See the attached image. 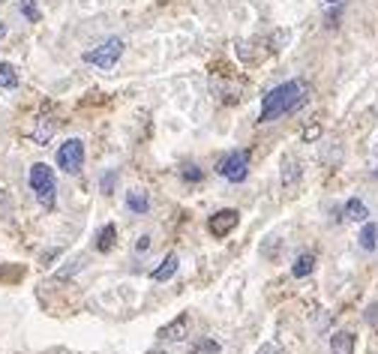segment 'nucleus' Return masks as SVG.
<instances>
[{
    "mask_svg": "<svg viewBox=\"0 0 378 354\" xmlns=\"http://www.w3.org/2000/svg\"><path fill=\"white\" fill-rule=\"evenodd\" d=\"M219 351V343H213V339H205V343L195 346V354H217Z\"/></svg>",
    "mask_w": 378,
    "mask_h": 354,
    "instance_id": "obj_19",
    "label": "nucleus"
},
{
    "mask_svg": "<svg viewBox=\"0 0 378 354\" xmlns=\"http://www.w3.org/2000/svg\"><path fill=\"white\" fill-rule=\"evenodd\" d=\"M345 217L351 222H370V207L363 205L360 198H348L345 201Z\"/></svg>",
    "mask_w": 378,
    "mask_h": 354,
    "instance_id": "obj_15",
    "label": "nucleus"
},
{
    "mask_svg": "<svg viewBox=\"0 0 378 354\" xmlns=\"http://www.w3.org/2000/svg\"><path fill=\"white\" fill-rule=\"evenodd\" d=\"M126 210L135 213V217H142V213L150 210V198L144 189H130V193H126Z\"/></svg>",
    "mask_w": 378,
    "mask_h": 354,
    "instance_id": "obj_11",
    "label": "nucleus"
},
{
    "mask_svg": "<svg viewBox=\"0 0 378 354\" xmlns=\"http://www.w3.org/2000/svg\"><path fill=\"white\" fill-rule=\"evenodd\" d=\"M118 244V225L115 222H105L96 234V252H111Z\"/></svg>",
    "mask_w": 378,
    "mask_h": 354,
    "instance_id": "obj_13",
    "label": "nucleus"
},
{
    "mask_svg": "<svg viewBox=\"0 0 378 354\" xmlns=\"http://www.w3.org/2000/svg\"><path fill=\"white\" fill-rule=\"evenodd\" d=\"M60 256V249H48V252H42V264H48V261H55Z\"/></svg>",
    "mask_w": 378,
    "mask_h": 354,
    "instance_id": "obj_25",
    "label": "nucleus"
},
{
    "mask_svg": "<svg viewBox=\"0 0 378 354\" xmlns=\"http://www.w3.org/2000/svg\"><path fill=\"white\" fill-rule=\"evenodd\" d=\"M237 222H241V213H237L234 207H222L207 219V232L217 240H222V237H229L237 229Z\"/></svg>",
    "mask_w": 378,
    "mask_h": 354,
    "instance_id": "obj_6",
    "label": "nucleus"
},
{
    "mask_svg": "<svg viewBox=\"0 0 378 354\" xmlns=\"http://www.w3.org/2000/svg\"><path fill=\"white\" fill-rule=\"evenodd\" d=\"M307 96H309V84L304 79H292V81H285L280 87H273V91L261 99L258 120L270 123L276 118H282V115H288V111H294Z\"/></svg>",
    "mask_w": 378,
    "mask_h": 354,
    "instance_id": "obj_1",
    "label": "nucleus"
},
{
    "mask_svg": "<svg viewBox=\"0 0 378 354\" xmlns=\"http://www.w3.org/2000/svg\"><path fill=\"white\" fill-rule=\"evenodd\" d=\"M115 181H118V171H108V174H103V193H105V195L111 193V186H115Z\"/></svg>",
    "mask_w": 378,
    "mask_h": 354,
    "instance_id": "obj_21",
    "label": "nucleus"
},
{
    "mask_svg": "<svg viewBox=\"0 0 378 354\" xmlns=\"http://www.w3.org/2000/svg\"><path fill=\"white\" fill-rule=\"evenodd\" d=\"M4 33H6V28H4V21H0V40H4Z\"/></svg>",
    "mask_w": 378,
    "mask_h": 354,
    "instance_id": "obj_27",
    "label": "nucleus"
},
{
    "mask_svg": "<svg viewBox=\"0 0 378 354\" xmlns=\"http://www.w3.org/2000/svg\"><path fill=\"white\" fill-rule=\"evenodd\" d=\"M321 4H324V6H331V4H343V0H321Z\"/></svg>",
    "mask_w": 378,
    "mask_h": 354,
    "instance_id": "obj_26",
    "label": "nucleus"
},
{
    "mask_svg": "<svg viewBox=\"0 0 378 354\" xmlns=\"http://www.w3.org/2000/svg\"><path fill=\"white\" fill-rule=\"evenodd\" d=\"M319 135H321V126H307V130H304V142H315Z\"/></svg>",
    "mask_w": 378,
    "mask_h": 354,
    "instance_id": "obj_22",
    "label": "nucleus"
},
{
    "mask_svg": "<svg viewBox=\"0 0 378 354\" xmlns=\"http://www.w3.org/2000/svg\"><path fill=\"white\" fill-rule=\"evenodd\" d=\"M57 126H60V120L52 115V111H42L40 118H36V126L30 130V138H33V144H40V147H45L48 142L55 138V132H57Z\"/></svg>",
    "mask_w": 378,
    "mask_h": 354,
    "instance_id": "obj_7",
    "label": "nucleus"
},
{
    "mask_svg": "<svg viewBox=\"0 0 378 354\" xmlns=\"http://www.w3.org/2000/svg\"><path fill=\"white\" fill-rule=\"evenodd\" d=\"M360 246L367 249V252H372L375 246H378V225L375 222H363V229H360Z\"/></svg>",
    "mask_w": 378,
    "mask_h": 354,
    "instance_id": "obj_17",
    "label": "nucleus"
},
{
    "mask_svg": "<svg viewBox=\"0 0 378 354\" xmlns=\"http://www.w3.org/2000/svg\"><path fill=\"white\" fill-rule=\"evenodd\" d=\"M331 354H355V333L351 331H336L331 336Z\"/></svg>",
    "mask_w": 378,
    "mask_h": 354,
    "instance_id": "obj_12",
    "label": "nucleus"
},
{
    "mask_svg": "<svg viewBox=\"0 0 378 354\" xmlns=\"http://www.w3.org/2000/svg\"><path fill=\"white\" fill-rule=\"evenodd\" d=\"M249 159H252V150L249 147H241V150H231L219 159V177H225L229 183H244L246 174H249Z\"/></svg>",
    "mask_w": 378,
    "mask_h": 354,
    "instance_id": "obj_3",
    "label": "nucleus"
},
{
    "mask_svg": "<svg viewBox=\"0 0 378 354\" xmlns=\"http://www.w3.org/2000/svg\"><path fill=\"white\" fill-rule=\"evenodd\" d=\"M120 55H123V40L111 36V40H105L99 48H93V52H84V63H93L99 69H115Z\"/></svg>",
    "mask_w": 378,
    "mask_h": 354,
    "instance_id": "obj_5",
    "label": "nucleus"
},
{
    "mask_svg": "<svg viewBox=\"0 0 378 354\" xmlns=\"http://www.w3.org/2000/svg\"><path fill=\"white\" fill-rule=\"evenodd\" d=\"M312 270H315V252H300L292 264V276L294 280H307Z\"/></svg>",
    "mask_w": 378,
    "mask_h": 354,
    "instance_id": "obj_14",
    "label": "nucleus"
},
{
    "mask_svg": "<svg viewBox=\"0 0 378 354\" xmlns=\"http://www.w3.org/2000/svg\"><path fill=\"white\" fill-rule=\"evenodd\" d=\"M57 169L67 171V174H79L84 166V142L81 138H67L60 147H57Z\"/></svg>",
    "mask_w": 378,
    "mask_h": 354,
    "instance_id": "obj_4",
    "label": "nucleus"
},
{
    "mask_svg": "<svg viewBox=\"0 0 378 354\" xmlns=\"http://www.w3.org/2000/svg\"><path fill=\"white\" fill-rule=\"evenodd\" d=\"M159 336H162V339H168V343H181L183 336H189V315H186V312H181L178 319L168 321L166 327H162Z\"/></svg>",
    "mask_w": 378,
    "mask_h": 354,
    "instance_id": "obj_8",
    "label": "nucleus"
},
{
    "mask_svg": "<svg viewBox=\"0 0 378 354\" xmlns=\"http://www.w3.org/2000/svg\"><path fill=\"white\" fill-rule=\"evenodd\" d=\"M181 177H183V181H189V183H201V181H205V171H201L198 166H183Z\"/></svg>",
    "mask_w": 378,
    "mask_h": 354,
    "instance_id": "obj_18",
    "label": "nucleus"
},
{
    "mask_svg": "<svg viewBox=\"0 0 378 354\" xmlns=\"http://www.w3.org/2000/svg\"><path fill=\"white\" fill-rule=\"evenodd\" d=\"M28 183L33 189L36 201H40L45 210H52L55 201H57V177H55V169L48 166V162H33L30 174H28Z\"/></svg>",
    "mask_w": 378,
    "mask_h": 354,
    "instance_id": "obj_2",
    "label": "nucleus"
},
{
    "mask_svg": "<svg viewBox=\"0 0 378 354\" xmlns=\"http://www.w3.org/2000/svg\"><path fill=\"white\" fill-rule=\"evenodd\" d=\"M178 268H181V258L174 256V252H168V256L159 261V268H156L154 273H150V276H154V282H168L171 276L178 273Z\"/></svg>",
    "mask_w": 378,
    "mask_h": 354,
    "instance_id": "obj_10",
    "label": "nucleus"
},
{
    "mask_svg": "<svg viewBox=\"0 0 378 354\" xmlns=\"http://www.w3.org/2000/svg\"><path fill=\"white\" fill-rule=\"evenodd\" d=\"M0 87L4 91H16L18 87V69L9 60H0Z\"/></svg>",
    "mask_w": 378,
    "mask_h": 354,
    "instance_id": "obj_16",
    "label": "nucleus"
},
{
    "mask_svg": "<svg viewBox=\"0 0 378 354\" xmlns=\"http://www.w3.org/2000/svg\"><path fill=\"white\" fill-rule=\"evenodd\" d=\"M300 177H304V169H300V159H297L294 154H288V156L282 159V186H285V189H294Z\"/></svg>",
    "mask_w": 378,
    "mask_h": 354,
    "instance_id": "obj_9",
    "label": "nucleus"
},
{
    "mask_svg": "<svg viewBox=\"0 0 378 354\" xmlns=\"http://www.w3.org/2000/svg\"><path fill=\"white\" fill-rule=\"evenodd\" d=\"M150 249V237L144 234V237H138V244H135V252H138V256H144V252Z\"/></svg>",
    "mask_w": 378,
    "mask_h": 354,
    "instance_id": "obj_23",
    "label": "nucleus"
},
{
    "mask_svg": "<svg viewBox=\"0 0 378 354\" xmlns=\"http://www.w3.org/2000/svg\"><path fill=\"white\" fill-rule=\"evenodd\" d=\"M150 354H162V351H150Z\"/></svg>",
    "mask_w": 378,
    "mask_h": 354,
    "instance_id": "obj_28",
    "label": "nucleus"
},
{
    "mask_svg": "<svg viewBox=\"0 0 378 354\" xmlns=\"http://www.w3.org/2000/svg\"><path fill=\"white\" fill-rule=\"evenodd\" d=\"M256 354H280V346H276V343H264Z\"/></svg>",
    "mask_w": 378,
    "mask_h": 354,
    "instance_id": "obj_24",
    "label": "nucleus"
},
{
    "mask_svg": "<svg viewBox=\"0 0 378 354\" xmlns=\"http://www.w3.org/2000/svg\"><path fill=\"white\" fill-rule=\"evenodd\" d=\"M21 12H24V18H30V21H40V9L33 6V0H28V4L21 6Z\"/></svg>",
    "mask_w": 378,
    "mask_h": 354,
    "instance_id": "obj_20",
    "label": "nucleus"
}]
</instances>
